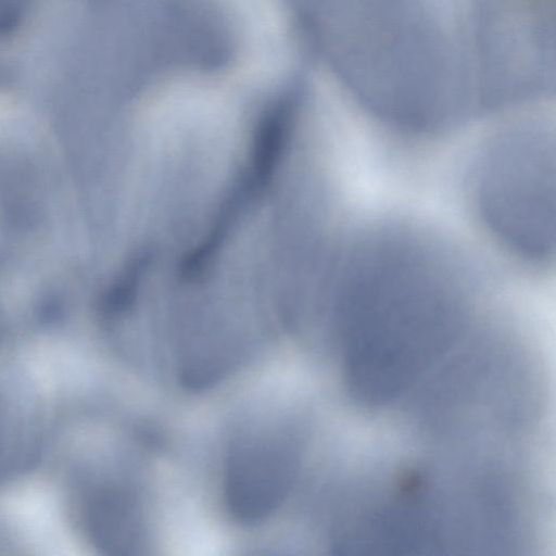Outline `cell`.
<instances>
[{
  "mask_svg": "<svg viewBox=\"0 0 556 556\" xmlns=\"http://www.w3.org/2000/svg\"><path fill=\"white\" fill-rule=\"evenodd\" d=\"M30 0H0V31L15 27L23 17Z\"/></svg>",
  "mask_w": 556,
  "mask_h": 556,
  "instance_id": "cell-3",
  "label": "cell"
},
{
  "mask_svg": "<svg viewBox=\"0 0 556 556\" xmlns=\"http://www.w3.org/2000/svg\"><path fill=\"white\" fill-rule=\"evenodd\" d=\"M9 545V542L7 541V536L3 532V530L0 528V548H4Z\"/></svg>",
  "mask_w": 556,
  "mask_h": 556,
  "instance_id": "cell-4",
  "label": "cell"
},
{
  "mask_svg": "<svg viewBox=\"0 0 556 556\" xmlns=\"http://www.w3.org/2000/svg\"><path fill=\"white\" fill-rule=\"evenodd\" d=\"M43 442L45 420L33 391L13 376H0V484L30 469Z\"/></svg>",
  "mask_w": 556,
  "mask_h": 556,
  "instance_id": "cell-2",
  "label": "cell"
},
{
  "mask_svg": "<svg viewBox=\"0 0 556 556\" xmlns=\"http://www.w3.org/2000/svg\"><path fill=\"white\" fill-rule=\"evenodd\" d=\"M293 467V447L285 439L241 444L227 477V496L233 514L243 520L266 516L283 496Z\"/></svg>",
  "mask_w": 556,
  "mask_h": 556,
  "instance_id": "cell-1",
  "label": "cell"
}]
</instances>
